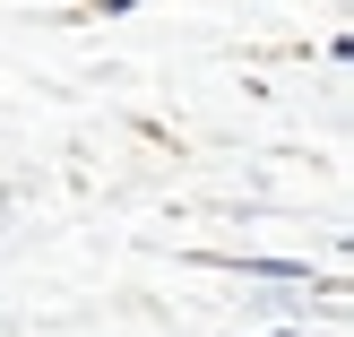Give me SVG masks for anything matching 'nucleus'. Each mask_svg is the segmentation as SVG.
<instances>
[{
    "label": "nucleus",
    "instance_id": "1",
    "mask_svg": "<svg viewBox=\"0 0 354 337\" xmlns=\"http://www.w3.org/2000/svg\"><path fill=\"white\" fill-rule=\"evenodd\" d=\"M234 268H242V277H294V286H303V277H311L303 259H234Z\"/></svg>",
    "mask_w": 354,
    "mask_h": 337
}]
</instances>
